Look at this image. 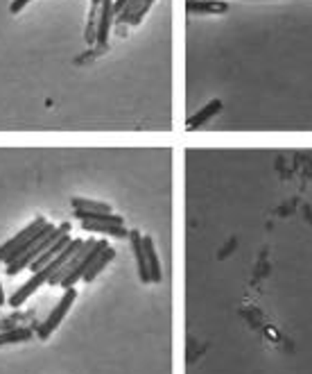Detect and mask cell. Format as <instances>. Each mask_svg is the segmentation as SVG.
Returning a JSON list of instances; mask_svg holds the SVG:
<instances>
[{
	"instance_id": "15",
	"label": "cell",
	"mask_w": 312,
	"mask_h": 374,
	"mask_svg": "<svg viewBox=\"0 0 312 374\" xmlns=\"http://www.w3.org/2000/svg\"><path fill=\"white\" fill-rule=\"evenodd\" d=\"M143 3H145V0H127V5L122 7V12L116 16V23H120V26H122V23H129L131 16H134L143 7Z\"/></svg>"
},
{
	"instance_id": "8",
	"label": "cell",
	"mask_w": 312,
	"mask_h": 374,
	"mask_svg": "<svg viewBox=\"0 0 312 374\" xmlns=\"http://www.w3.org/2000/svg\"><path fill=\"white\" fill-rule=\"evenodd\" d=\"M143 250H145V259H147V270H150V281L159 283L163 279L161 261H159V254H156V250H154V241L150 236H143Z\"/></svg>"
},
{
	"instance_id": "18",
	"label": "cell",
	"mask_w": 312,
	"mask_h": 374,
	"mask_svg": "<svg viewBox=\"0 0 312 374\" xmlns=\"http://www.w3.org/2000/svg\"><path fill=\"white\" fill-rule=\"evenodd\" d=\"M91 3H93V5H91V10H97V7H100V3H102V0H91Z\"/></svg>"
},
{
	"instance_id": "14",
	"label": "cell",
	"mask_w": 312,
	"mask_h": 374,
	"mask_svg": "<svg viewBox=\"0 0 312 374\" xmlns=\"http://www.w3.org/2000/svg\"><path fill=\"white\" fill-rule=\"evenodd\" d=\"M72 209L77 211H93V214H111V207L97 200H86V198H72L70 200Z\"/></svg>"
},
{
	"instance_id": "1",
	"label": "cell",
	"mask_w": 312,
	"mask_h": 374,
	"mask_svg": "<svg viewBox=\"0 0 312 374\" xmlns=\"http://www.w3.org/2000/svg\"><path fill=\"white\" fill-rule=\"evenodd\" d=\"M81 243H84L81 239H72V241L68 243V245H66V247L59 252V254H57V256L52 259L50 263H48L46 268H41L39 272H35V274H32V279H30V281H26V283H23V286H21L19 290L14 292V295H12V299H10V304H12L14 308H19L23 302H28V297H32V295H35V292H37V288L41 286V283L50 281V277H52V274H55V272H59V268H61L66 261H68V259H70V256L75 254V252L81 247Z\"/></svg>"
},
{
	"instance_id": "6",
	"label": "cell",
	"mask_w": 312,
	"mask_h": 374,
	"mask_svg": "<svg viewBox=\"0 0 312 374\" xmlns=\"http://www.w3.org/2000/svg\"><path fill=\"white\" fill-rule=\"evenodd\" d=\"M129 243H131V250H134V256H136L138 277H141L143 283H152V281H150V270H147L145 250H143V234L138 232V230H131V232H129Z\"/></svg>"
},
{
	"instance_id": "2",
	"label": "cell",
	"mask_w": 312,
	"mask_h": 374,
	"mask_svg": "<svg viewBox=\"0 0 312 374\" xmlns=\"http://www.w3.org/2000/svg\"><path fill=\"white\" fill-rule=\"evenodd\" d=\"M55 230V225L46 223L43 216L35 218L26 230H21L19 234L14 236V239H10L5 243V245H0V261H3L5 265H10L12 261H16L19 256H23L26 252L35 245V243H39L43 236H48Z\"/></svg>"
},
{
	"instance_id": "7",
	"label": "cell",
	"mask_w": 312,
	"mask_h": 374,
	"mask_svg": "<svg viewBox=\"0 0 312 374\" xmlns=\"http://www.w3.org/2000/svg\"><path fill=\"white\" fill-rule=\"evenodd\" d=\"M70 241H72V236H70V234H64L59 241H57V243H52V245L48 247V250L43 252V254H41L39 259H35V261L30 263V270H32V272H39L41 268H46V265L50 263V261H52V259H55L57 254H59V252H61V250H64L66 245H68Z\"/></svg>"
},
{
	"instance_id": "19",
	"label": "cell",
	"mask_w": 312,
	"mask_h": 374,
	"mask_svg": "<svg viewBox=\"0 0 312 374\" xmlns=\"http://www.w3.org/2000/svg\"><path fill=\"white\" fill-rule=\"evenodd\" d=\"M5 302V295H3V286H0V304Z\"/></svg>"
},
{
	"instance_id": "4",
	"label": "cell",
	"mask_w": 312,
	"mask_h": 374,
	"mask_svg": "<svg viewBox=\"0 0 312 374\" xmlns=\"http://www.w3.org/2000/svg\"><path fill=\"white\" fill-rule=\"evenodd\" d=\"M75 299H77V290H75V288H66L64 297H61L59 302H57V306L52 308L50 318H48V320L39 327V338H41V340L50 338V333L61 324V320L66 318V313L70 311V306H72V302H75Z\"/></svg>"
},
{
	"instance_id": "5",
	"label": "cell",
	"mask_w": 312,
	"mask_h": 374,
	"mask_svg": "<svg viewBox=\"0 0 312 374\" xmlns=\"http://www.w3.org/2000/svg\"><path fill=\"white\" fill-rule=\"evenodd\" d=\"M104 247H109V243H106L104 239L95 241V245H93L91 250H88L84 256L79 259V263L75 265V270H72V272L68 274V277H66V279L59 283V286H61V288H75V283H77L81 277H84V274H86V270H88V268L93 265V261L97 259V254H100V252H102Z\"/></svg>"
},
{
	"instance_id": "13",
	"label": "cell",
	"mask_w": 312,
	"mask_h": 374,
	"mask_svg": "<svg viewBox=\"0 0 312 374\" xmlns=\"http://www.w3.org/2000/svg\"><path fill=\"white\" fill-rule=\"evenodd\" d=\"M35 336V331L28 327H14L10 331H0V345H10V343H28Z\"/></svg>"
},
{
	"instance_id": "9",
	"label": "cell",
	"mask_w": 312,
	"mask_h": 374,
	"mask_svg": "<svg viewBox=\"0 0 312 374\" xmlns=\"http://www.w3.org/2000/svg\"><path fill=\"white\" fill-rule=\"evenodd\" d=\"M113 256H116V250H113L111 245H109V247H104V250L100 252V254H97V259L93 261V265L88 268L86 274H84V277H81V279H84L86 283H93V279L97 277V274H100V272L104 270V268L113 261Z\"/></svg>"
},
{
	"instance_id": "17",
	"label": "cell",
	"mask_w": 312,
	"mask_h": 374,
	"mask_svg": "<svg viewBox=\"0 0 312 374\" xmlns=\"http://www.w3.org/2000/svg\"><path fill=\"white\" fill-rule=\"evenodd\" d=\"M127 5V0H113V19H116V16L122 12V7Z\"/></svg>"
},
{
	"instance_id": "16",
	"label": "cell",
	"mask_w": 312,
	"mask_h": 374,
	"mask_svg": "<svg viewBox=\"0 0 312 374\" xmlns=\"http://www.w3.org/2000/svg\"><path fill=\"white\" fill-rule=\"evenodd\" d=\"M30 3V0H14V3H12V7H10V10H12V14H19L21 10H23V7H26Z\"/></svg>"
},
{
	"instance_id": "11",
	"label": "cell",
	"mask_w": 312,
	"mask_h": 374,
	"mask_svg": "<svg viewBox=\"0 0 312 374\" xmlns=\"http://www.w3.org/2000/svg\"><path fill=\"white\" fill-rule=\"evenodd\" d=\"M222 109V102L220 100H211L206 107L204 109H199L195 113V116L188 120V129H197V127H202L204 123H206V120H211L213 116H215V113Z\"/></svg>"
},
{
	"instance_id": "3",
	"label": "cell",
	"mask_w": 312,
	"mask_h": 374,
	"mask_svg": "<svg viewBox=\"0 0 312 374\" xmlns=\"http://www.w3.org/2000/svg\"><path fill=\"white\" fill-rule=\"evenodd\" d=\"M64 234H70V223H61L59 227H55V230L48 234V236H43V239H41L39 243H35V245H32L26 254L23 256H19L16 259V261H12L10 265H7V274H19L21 270H26V268H30V263L35 261V259H39L41 254H43V252L48 250L52 245V243H57L61 239Z\"/></svg>"
},
{
	"instance_id": "12",
	"label": "cell",
	"mask_w": 312,
	"mask_h": 374,
	"mask_svg": "<svg viewBox=\"0 0 312 374\" xmlns=\"http://www.w3.org/2000/svg\"><path fill=\"white\" fill-rule=\"evenodd\" d=\"M86 232H97V234H106V236H116V239H127L129 230H125V225H102V223H81Z\"/></svg>"
},
{
	"instance_id": "10",
	"label": "cell",
	"mask_w": 312,
	"mask_h": 374,
	"mask_svg": "<svg viewBox=\"0 0 312 374\" xmlns=\"http://www.w3.org/2000/svg\"><path fill=\"white\" fill-rule=\"evenodd\" d=\"M186 7L191 14H224L228 10V5L220 0H188Z\"/></svg>"
}]
</instances>
